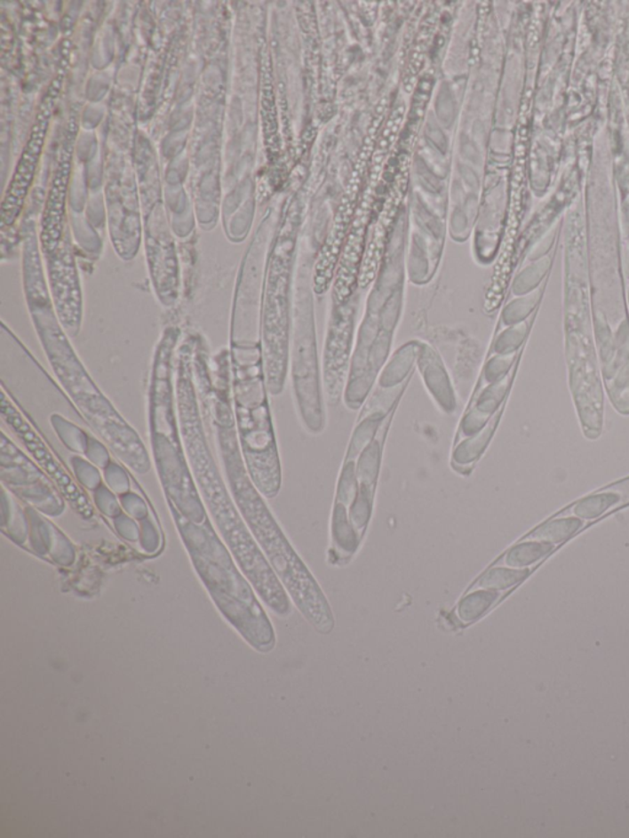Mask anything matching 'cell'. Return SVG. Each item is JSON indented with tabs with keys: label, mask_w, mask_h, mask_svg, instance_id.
Masks as SVG:
<instances>
[{
	"label": "cell",
	"mask_w": 629,
	"mask_h": 838,
	"mask_svg": "<svg viewBox=\"0 0 629 838\" xmlns=\"http://www.w3.org/2000/svg\"><path fill=\"white\" fill-rule=\"evenodd\" d=\"M179 416H181L182 430H184L189 460H191L205 503L217 523L220 534L223 535L237 563L242 567L253 587L258 590L263 602L279 616L289 615L291 612L289 594L273 571L267 558L263 555L261 547L253 538L245 520L236 512L233 500L227 496L219 474L215 470L210 452L205 448L204 436L198 414H195V407H185L179 412Z\"/></svg>",
	"instance_id": "6da1fadb"
},
{
	"label": "cell",
	"mask_w": 629,
	"mask_h": 838,
	"mask_svg": "<svg viewBox=\"0 0 629 838\" xmlns=\"http://www.w3.org/2000/svg\"><path fill=\"white\" fill-rule=\"evenodd\" d=\"M377 412L372 411L355 429L337 483L329 552L333 566L352 560L370 523L385 435L394 411L390 416Z\"/></svg>",
	"instance_id": "7a4b0ae2"
},
{
	"label": "cell",
	"mask_w": 629,
	"mask_h": 838,
	"mask_svg": "<svg viewBox=\"0 0 629 838\" xmlns=\"http://www.w3.org/2000/svg\"><path fill=\"white\" fill-rule=\"evenodd\" d=\"M227 462L234 499L263 555L304 618L320 634H330L335 619L319 583L273 518L261 493L247 476L239 454L227 451Z\"/></svg>",
	"instance_id": "3957f363"
},
{
	"label": "cell",
	"mask_w": 629,
	"mask_h": 838,
	"mask_svg": "<svg viewBox=\"0 0 629 838\" xmlns=\"http://www.w3.org/2000/svg\"><path fill=\"white\" fill-rule=\"evenodd\" d=\"M31 313L48 361L52 364L63 387L84 413L90 425L94 427L96 432L100 433L115 454L120 455L127 464L137 471L146 472L147 468H149V461L140 439L130 426L124 423L120 414L115 412L86 374L66 333L60 329V323L57 320L51 303L32 307Z\"/></svg>",
	"instance_id": "277c9868"
},
{
	"label": "cell",
	"mask_w": 629,
	"mask_h": 838,
	"mask_svg": "<svg viewBox=\"0 0 629 838\" xmlns=\"http://www.w3.org/2000/svg\"><path fill=\"white\" fill-rule=\"evenodd\" d=\"M564 342L569 387L587 438L601 435L602 377L590 301V284L584 269L568 267L564 288Z\"/></svg>",
	"instance_id": "5b68a950"
},
{
	"label": "cell",
	"mask_w": 629,
	"mask_h": 838,
	"mask_svg": "<svg viewBox=\"0 0 629 838\" xmlns=\"http://www.w3.org/2000/svg\"><path fill=\"white\" fill-rule=\"evenodd\" d=\"M2 403V413L6 423L15 430L16 435H18L22 443L27 445L28 451L34 455L38 464H40L41 467L51 475V477L60 484V488H62V492L66 493V496L70 498L74 506L78 507V509H82V512L90 513V509L86 508L88 506H86L85 498L79 492L78 488L72 483V480H70L68 475L66 474V471L58 464L56 459H54L53 455L48 451L47 446L44 444V442L38 438L36 433L28 425L27 420L22 419L21 414H19L18 411L14 409V406L6 401L5 395H3Z\"/></svg>",
	"instance_id": "8992f818"
},
{
	"label": "cell",
	"mask_w": 629,
	"mask_h": 838,
	"mask_svg": "<svg viewBox=\"0 0 629 838\" xmlns=\"http://www.w3.org/2000/svg\"><path fill=\"white\" fill-rule=\"evenodd\" d=\"M625 503H629V478L602 488L598 492L589 494V496L580 499L579 502L574 503L573 506L557 513L551 519L574 516V518L593 522V520L601 516L603 513L612 512V510L619 508Z\"/></svg>",
	"instance_id": "52a82bcc"
},
{
	"label": "cell",
	"mask_w": 629,
	"mask_h": 838,
	"mask_svg": "<svg viewBox=\"0 0 629 838\" xmlns=\"http://www.w3.org/2000/svg\"><path fill=\"white\" fill-rule=\"evenodd\" d=\"M556 548V545L547 544V542L537 541H518L513 547L498 560L494 562L490 567H509L516 570H524L547 557L552 551Z\"/></svg>",
	"instance_id": "ba28073f"
},
{
	"label": "cell",
	"mask_w": 629,
	"mask_h": 838,
	"mask_svg": "<svg viewBox=\"0 0 629 838\" xmlns=\"http://www.w3.org/2000/svg\"><path fill=\"white\" fill-rule=\"evenodd\" d=\"M589 523L592 522L574 518V516L550 519L544 523V524L538 526V528H536L534 531L526 534L524 538L520 539L519 541L547 542V544L552 545L561 544V542L567 541L568 539L576 535L580 529H583L584 526L589 524Z\"/></svg>",
	"instance_id": "9c48e42d"
},
{
	"label": "cell",
	"mask_w": 629,
	"mask_h": 838,
	"mask_svg": "<svg viewBox=\"0 0 629 838\" xmlns=\"http://www.w3.org/2000/svg\"><path fill=\"white\" fill-rule=\"evenodd\" d=\"M496 590L477 589L466 592L457 608L458 618L465 625L472 624L486 615L494 603L500 599Z\"/></svg>",
	"instance_id": "30bf717a"
},
{
	"label": "cell",
	"mask_w": 629,
	"mask_h": 838,
	"mask_svg": "<svg viewBox=\"0 0 629 838\" xmlns=\"http://www.w3.org/2000/svg\"><path fill=\"white\" fill-rule=\"evenodd\" d=\"M529 568L516 570V568L509 567H490L484 571L482 576L478 578L476 582L468 587L467 592L477 589L502 592V590L515 587L516 584L524 580L525 578L529 576Z\"/></svg>",
	"instance_id": "8fae6325"
},
{
	"label": "cell",
	"mask_w": 629,
	"mask_h": 838,
	"mask_svg": "<svg viewBox=\"0 0 629 838\" xmlns=\"http://www.w3.org/2000/svg\"><path fill=\"white\" fill-rule=\"evenodd\" d=\"M545 284H547V278H545L544 283H542L540 287L536 288L535 291H529V293L526 294L522 299L520 298L518 300L512 301V303L506 307V310H504V323L509 326L515 325V323H522V321L529 319L532 314H535L536 311L538 310V305L541 303Z\"/></svg>",
	"instance_id": "7c38bea8"
},
{
	"label": "cell",
	"mask_w": 629,
	"mask_h": 838,
	"mask_svg": "<svg viewBox=\"0 0 629 838\" xmlns=\"http://www.w3.org/2000/svg\"><path fill=\"white\" fill-rule=\"evenodd\" d=\"M627 301H628V305H629V291H628V294H627Z\"/></svg>",
	"instance_id": "4fadbf2b"
}]
</instances>
